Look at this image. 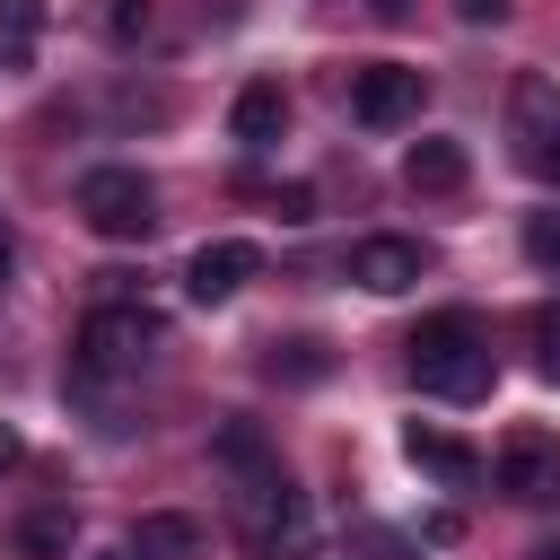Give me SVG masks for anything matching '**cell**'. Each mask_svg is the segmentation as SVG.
<instances>
[{"mask_svg": "<svg viewBox=\"0 0 560 560\" xmlns=\"http://www.w3.org/2000/svg\"><path fill=\"white\" fill-rule=\"evenodd\" d=\"M402 9H411V0H376V18H402Z\"/></svg>", "mask_w": 560, "mask_h": 560, "instance_id": "obj_23", "label": "cell"}, {"mask_svg": "<svg viewBox=\"0 0 560 560\" xmlns=\"http://www.w3.org/2000/svg\"><path fill=\"white\" fill-rule=\"evenodd\" d=\"M262 368H271L280 385H315V376L332 368V350H324V341H280V350H271Z\"/></svg>", "mask_w": 560, "mask_h": 560, "instance_id": "obj_13", "label": "cell"}, {"mask_svg": "<svg viewBox=\"0 0 560 560\" xmlns=\"http://www.w3.org/2000/svg\"><path fill=\"white\" fill-rule=\"evenodd\" d=\"M149 350H158V315L114 298V306H96V315L79 324L70 368H79V385H122V376H140V368H149Z\"/></svg>", "mask_w": 560, "mask_h": 560, "instance_id": "obj_2", "label": "cell"}, {"mask_svg": "<svg viewBox=\"0 0 560 560\" xmlns=\"http://www.w3.org/2000/svg\"><path fill=\"white\" fill-rule=\"evenodd\" d=\"M464 175H472L464 140H411V158H402V184L411 192H455Z\"/></svg>", "mask_w": 560, "mask_h": 560, "instance_id": "obj_10", "label": "cell"}, {"mask_svg": "<svg viewBox=\"0 0 560 560\" xmlns=\"http://www.w3.org/2000/svg\"><path fill=\"white\" fill-rule=\"evenodd\" d=\"M411 376H420V394H446V402H481L490 385H499V359H490V332L464 315V306H446V315H429L411 341Z\"/></svg>", "mask_w": 560, "mask_h": 560, "instance_id": "obj_1", "label": "cell"}, {"mask_svg": "<svg viewBox=\"0 0 560 560\" xmlns=\"http://www.w3.org/2000/svg\"><path fill=\"white\" fill-rule=\"evenodd\" d=\"M79 219H88L96 236L131 245V236L158 228V184H149L140 166H88V175H79Z\"/></svg>", "mask_w": 560, "mask_h": 560, "instance_id": "obj_3", "label": "cell"}, {"mask_svg": "<svg viewBox=\"0 0 560 560\" xmlns=\"http://www.w3.org/2000/svg\"><path fill=\"white\" fill-rule=\"evenodd\" d=\"M105 35L114 44H140L149 35V0H105Z\"/></svg>", "mask_w": 560, "mask_h": 560, "instance_id": "obj_16", "label": "cell"}, {"mask_svg": "<svg viewBox=\"0 0 560 560\" xmlns=\"http://www.w3.org/2000/svg\"><path fill=\"white\" fill-rule=\"evenodd\" d=\"M499 490L516 499V508H551L560 499V438H542V429H516L508 446H499Z\"/></svg>", "mask_w": 560, "mask_h": 560, "instance_id": "obj_5", "label": "cell"}, {"mask_svg": "<svg viewBox=\"0 0 560 560\" xmlns=\"http://www.w3.org/2000/svg\"><path fill=\"white\" fill-rule=\"evenodd\" d=\"M9 262H18V236H9V219H0V271H9Z\"/></svg>", "mask_w": 560, "mask_h": 560, "instance_id": "obj_22", "label": "cell"}, {"mask_svg": "<svg viewBox=\"0 0 560 560\" xmlns=\"http://www.w3.org/2000/svg\"><path fill=\"white\" fill-rule=\"evenodd\" d=\"M18 464H26V438H18V429H0V472H18Z\"/></svg>", "mask_w": 560, "mask_h": 560, "instance_id": "obj_20", "label": "cell"}, {"mask_svg": "<svg viewBox=\"0 0 560 560\" xmlns=\"http://www.w3.org/2000/svg\"><path fill=\"white\" fill-rule=\"evenodd\" d=\"M499 9H508V0H455V18H464V26H481V18H499Z\"/></svg>", "mask_w": 560, "mask_h": 560, "instance_id": "obj_21", "label": "cell"}, {"mask_svg": "<svg viewBox=\"0 0 560 560\" xmlns=\"http://www.w3.org/2000/svg\"><path fill=\"white\" fill-rule=\"evenodd\" d=\"M402 455H411L420 472H438L446 490H464V481H481V455H472L464 438H446V429H429V420H411V429H402Z\"/></svg>", "mask_w": 560, "mask_h": 560, "instance_id": "obj_8", "label": "cell"}, {"mask_svg": "<svg viewBox=\"0 0 560 560\" xmlns=\"http://www.w3.org/2000/svg\"><path fill=\"white\" fill-rule=\"evenodd\" d=\"M219 455H228L236 472H262V464H280V455L262 446V429H254V420H228V429H219Z\"/></svg>", "mask_w": 560, "mask_h": 560, "instance_id": "obj_14", "label": "cell"}, {"mask_svg": "<svg viewBox=\"0 0 560 560\" xmlns=\"http://www.w3.org/2000/svg\"><path fill=\"white\" fill-rule=\"evenodd\" d=\"M228 131H236L245 149H271V140L289 131V96H280V79H254V88H236V105H228Z\"/></svg>", "mask_w": 560, "mask_h": 560, "instance_id": "obj_9", "label": "cell"}, {"mask_svg": "<svg viewBox=\"0 0 560 560\" xmlns=\"http://www.w3.org/2000/svg\"><path fill=\"white\" fill-rule=\"evenodd\" d=\"M534 560H560V542H542V551H534Z\"/></svg>", "mask_w": 560, "mask_h": 560, "instance_id": "obj_24", "label": "cell"}, {"mask_svg": "<svg viewBox=\"0 0 560 560\" xmlns=\"http://www.w3.org/2000/svg\"><path fill=\"white\" fill-rule=\"evenodd\" d=\"M131 560H201V525L175 516V508H158V516L131 525Z\"/></svg>", "mask_w": 560, "mask_h": 560, "instance_id": "obj_11", "label": "cell"}, {"mask_svg": "<svg viewBox=\"0 0 560 560\" xmlns=\"http://www.w3.org/2000/svg\"><path fill=\"white\" fill-rule=\"evenodd\" d=\"M534 376H542V385H560V306H542V315H534Z\"/></svg>", "mask_w": 560, "mask_h": 560, "instance_id": "obj_15", "label": "cell"}, {"mask_svg": "<svg viewBox=\"0 0 560 560\" xmlns=\"http://www.w3.org/2000/svg\"><path fill=\"white\" fill-rule=\"evenodd\" d=\"M420 271H429V245H411V236H359L350 245V280L368 298H402Z\"/></svg>", "mask_w": 560, "mask_h": 560, "instance_id": "obj_7", "label": "cell"}, {"mask_svg": "<svg viewBox=\"0 0 560 560\" xmlns=\"http://www.w3.org/2000/svg\"><path fill=\"white\" fill-rule=\"evenodd\" d=\"M9 551H18V560H61V551H70V508H26V516L9 525Z\"/></svg>", "mask_w": 560, "mask_h": 560, "instance_id": "obj_12", "label": "cell"}, {"mask_svg": "<svg viewBox=\"0 0 560 560\" xmlns=\"http://www.w3.org/2000/svg\"><path fill=\"white\" fill-rule=\"evenodd\" d=\"M525 166H534L542 184H560V122H542V131H525Z\"/></svg>", "mask_w": 560, "mask_h": 560, "instance_id": "obj_17", "label": "cell"}, {"mask_svg": "<svg viewBox=\"0 0 560 560\" xmlns=\"http://www.w3.org/2000/svg\"><path fill=\"white\" fill-rule=\"evenodd\" d=\"M420 105H429V79H420L411 61H368V70H350V122L402 131V122H420Z\"/></svg>", "mask_w": 560, "mask_h": 560, "instance_id": "obj_4", "label": "cell"}, {"mask_svg": "<svg viewBox=\"0 0 560 560\" xmlns=\"http://www.w3.org/2000/svg\"><path fill=\"white\" fill-rule=\"evenodd\" d=\"M254 271H262V254H254L245 236H210V245L184 262V298H192V306H228Z\"/></svg>", "mask_w": 560, "mask_h": 560, "instance_id": "obj_6", "label": "cell"}, {"mask_svg": "<svg viewBox=\"0 0 560 560\" xmlns=\"http://www.w3.org/2000/svg\"><path fill=\"white\" fill-rule=\"evenodd\" d=\"M525 254H534L542 271H560V219H551V210H542V219L525 228Z\"/></svg>", "mask_w": 560, "mask_h": 560, "instance_id": "obj_18", "label": "cell"}, {"mask_svg": "<svg viewBox=\"0 0 560 560\" xmlns=\"http://www.w3.org/2000/svg\"><path fill=\"white\" fill-rule=\"evenodd\" d=\"M0 18H9V35H35L44 26V0H0Z\"/></svg>", "mask_w": 560, "mask_h": 560, "instance_id": "obj_19", "label": "cell"}]
</instances>
